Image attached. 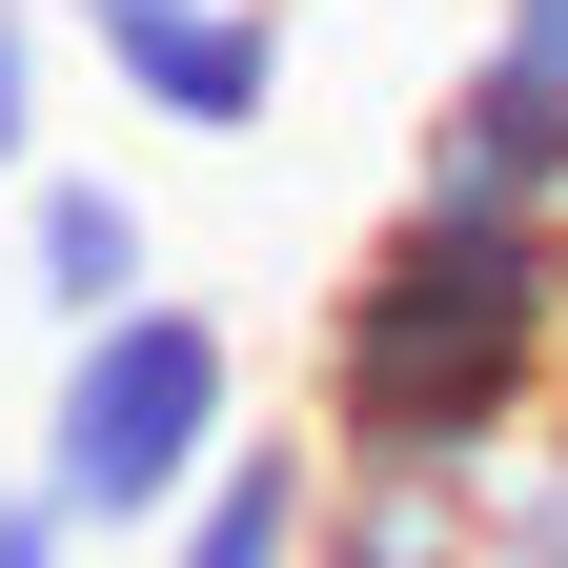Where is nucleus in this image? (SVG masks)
Returning <instances> with one entry per match:
<instances>
[{
  "mask_svg": "<svg viewBox=\"0 0 568 568\" xmlns=\"http://www.w3.org/2000/svg\"><path fill=\"white\" fill-rule=\"evenodd\" d=\"M325 508H345V487H325L305 426H244V447L203 467V508L163 528V568H305V548H325Z\"/></svg>",
  "mask_w": 568,
  "mask_h": 568,
  "instance_id": "423d86ee",
  "label": "nucleus"
},
{
  "mask_svg": "<svg viewBox=\"0 0 568 568\" xmlns=\"http://www.w3.org/2000/svg\"><path fill=\"white\" fill-rule=\"evenodd\" d=\"M467 568H568V426H548V447L467 508Z\"/></svg>",
  "mask_w": 568,
  "mask_h": 568,
  "instance_id": "0eeeda50",
  "label": "nucleus"
},
{
  "mask_svg": "<svg viewBox=\"0 0 568 568\" xmlns=\"http://www.w3.org/2000/svg\"><path fill=\"white\" fill-rule=\"evenodd\" d=\"M406 183L426 203H548V224H568V0H487V41L447 61Z\"/></svg>",
  "mask_w": 568,
  "mask_h": 568,
  "instance_id": "7ed1b4c3",
  "label": "nucleus"
},
{
  "mask_svg": "<svg viewBox=\"0 0 568 568\" xmlns=\"http://www.w3.org/2000/svg\"><path fill=\"white\" fill-rule=\"evenodd\" d=\"M21 305H41L61 345L122 325V305H163V224H142L122 163H41V183H21Z\"/></svg>",
  "mask_w": 568,
  "mask_h": 568,
  "instance_id": "39448f33",
  "label": "nucleus"
},
{
  "mask_svg": "<svg viewBox=\"0 0 568 568\" xmlns=\"http://www.w3.org/2000/svg\"><path fill=\"white\" fill-rule=\"evenodd\" d=\"M102 82L163 122V142H264L284 122V0H163V21L102 41Z\"/></svg>",
  "mask_w": 568,
  "mask_h": 568,
  "instance_id": "20e7f679",
  "label": "nucleus"
},
{
  "mask_svg": "<svg viewBox=\"0 0 568 568\" xmlns=\"http://www.w3.org/2000/svg\"><path fill=\"white\" fill-rule=\"evenodd\" d=\"M41 183V0H0V203Z\"/></svg>",
  "mask_w": 568,
  "mask_h": 568,
  "instance_id": "6e6552de",
  "label": "nucleus"
},
{
  "mask_svg": "<svg viewBox=\"0 0 568 568\" xmlns=\"http://www.w3.org/2000/svg\"><path fill=\"white\" fill-rule=\"evenodd\" d=\"M0 568H82V528H61L41 487H0Z\"/></svg>",
  "mask_w": 568,
  "mask_h": 568,
  "instance_id": "1a4fd4ad",
  "label": "nucleus"
},
{
  "mask_svg": "<svg viewBox=\"0 0 568 568\" xmlns=\"http://www.w3.org/2000/svg\"><path fill=\"white\" fill-rule=\"evenodd\" d=\"M61 21H82V41H122V21H163V0H61Z\"/></svg>",
  "mask_w": 568,
  "mask_h": 568,
  "instance_id": "9d476101",
  "label": "nucleus"
},
{
  "mask_svg": "<svg viewBox=\"0 0 568 568\" xmlns=\"http://www.w3.org/2000/svg\"><path fill=\"white\" fill-rule=\"evenodd\" d=\"M224 447H244V325L163 284V305H122V325L61 345L21 487H41L82 548H163V528L203 508V467H224Z\"/></svg>",
  "mask_w": 568,
  "mask_h": 568,
  "instance_id": "f03ea898",
  "label": "nucleus"
},
{
  "mask_svg": "<svg viewBox=\"0 0 568 568\" xmlns=\"http://www.w3.org/2000/svg\"><path fill=\"white\" fill-rule=\"evenodd\" d=\"M568 386V224L548 203H386L305 325V447L366 508H487Z\"/></svg>",
  "mask_w": 568,
  "mask_h": 568,
  "instance_id": "f257e3e1",
  "label": "nucleus"
}]
</instances>
